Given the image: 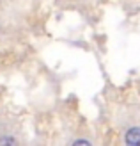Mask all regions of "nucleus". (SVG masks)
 <instances>
[{"instance_id":"f03ea898","label":"nucleus","mask_w":140,"mask_h":146,"mask_svg":"<svg viewBox=\"0 0 140 146\" xmlns=\"http://www.w3.org/2000/svg\"><path fill=\"white\" fill-rule=\"evenodd\" d=\"M73 144H75V146H80V144H85V146H89L91 143H89V141H85V139H78V141H75Z\"/></svg>"},{"instance_id":"f257e3e1","label":"nucleus","mask_w":140,"mask_h":146,"mask_svg":"<svg viewBox=\"0 0 140 146\" xmlns=\"http://www.w3.org/2000/svg\"><path fill=\"white\" fill-rule=\"evenodd\" d=\"M126 144L129 146H140V128L133 127L126 132Z\"/></svg>"}]
</instances>
